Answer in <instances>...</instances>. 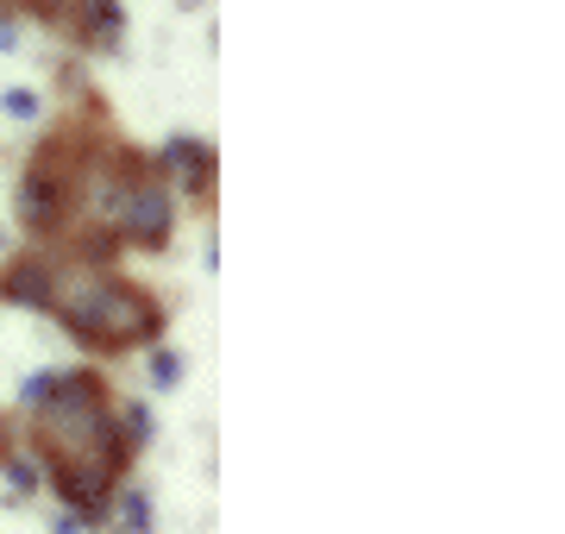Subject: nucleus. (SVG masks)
<instances>
[{
  "mask_svg": "<svg viewBox=\"0 0 565 534\" xmlns=\"http://www.w3.org/2000/svg\"><path fill=\"white\" fill-rule=\"evenodd\" d=\"M63 328L76 340H107V346H158L163 333V314L145 289L120 284V277H88L82 296L57 302Z\"/></svg>",
  "mask_w": 565,
  "mask_h": 534,
  "instance_id": "f257e3e1",
  "label": "nucleus"
},
{
  "mask_svg": "<svg viewBox=\"0 0 565 534\" xmlns=\"http://www.w3.org/2000/svg\"><path fill=\"white\" fill-rule=\"evenodd\" d=\"M57 377H63V371H32V377H25V391H20V403H25V409H44L51 391H57Z\"/></svg>",
  "mask_w": 565,
  "mask_h": 534,
  "instance_id": "9d476101",
  "label": "nucleus"
},
{
  "mask_svg": "<svg viewBox=\"0 0 565 534\" xmlns=\"http://www.w3.org/2000/svg\"><path fill=\"white\" fill-rule=\"evenodd\" d=\"M82 25H88L95 44H120V32H126L120 0H82Z\"/></svg>",
  "mask_w": 565,
  "mask_h": 534,
  "instance_id": "423d86ee",
  "label": "nucleus"
},
{
  "mask_svg": "<svg viewBox=\"0 0 565 534\" xmlns=\"http://www.w3.org/2000/svg\"><path fill=\"white\" fill-rule=\"evenodd\" d=\"M51 534H82V515H70V510H63L57 522H51Z\"/></svg>",
  "mask_w": 565,
  "mask_h": 534,
  "instance_id": "4468645a",
  "label": "nucleus"
},
{
  "mask_svg": "<svg viewBox=\"0 0 565 534\" xmlns=\"http://www.w3.org/2000/svg\"><path fill=\"white\" fill-rule=\"evenodd\" d=\"M163 164H177V170H182V183H189V189H207L214 151H207L202 139H170V145H163Z\"/></svg>",
  "mask_w": 565,
  "mask_h": 534,
  "instance_id": "39448f33",
  "label": "nucleus"
},
{
  "mask_svg": "<svg viewBox=\"0 0 565 534\" xmlns=\"http://www.w3.org/2000/svg\"><path fill=\"white\" fill-rule=\"evenodd\" d=\"M120 421H126V434H120L126 447H145V440H151V434H158V415L145 409V403H132V409H126Z\"/></svg>",
  "mask_w": 565,
  "mask_h": 534,
  "instance_id": "1a4fd4ad",
  "label": "nucleus"
},
{
  "mask_svg": "<svg viewBox=\"0 0 565 534\" xmlns=\"http://www.w3.org/2000/svg\"><path fill=\"white\" fill-rule=\"evenodd\" d=\"M0 296L25 309H57V277H44V265H13L0 277Z\"/></svg>",
  "mask_w": 565,
  "mask_h": 534,
  "instance_id": "7ed1b4c3",
  "label": "nucleus"
},
{
  "mask_svg": "<svg viewBox=\"0 0 565 534\" xmlns=\"http://www.w3.org/2000/svg\"><path fill=\"white\" fill-rule=\"evenodd\" d=\"M0 114H13V120H39V95H32V88H7V95H0Z\"/></svg>",
  "mask_w": 565,
  "mask_h": 534,
  "instance_id": "9b49d317",
  "label": "nucleus"
},
{
  "mask_svg": "<svg viewBox=\"0 0 565 534\" xmlns=\"http://www.w3.org/2000/svg\"><path fill=\"white\" fill-rule=\"evenodd\" d=\"M170 226H177V195H170L158 177H139V183L126 189V202H120V233L132 239V246H163Z\"/></svg>",
  "mask_w": 565,
  "mask_h": 534,
  "instance_id": "f03ea898",
  "label": "nucleus"
},
{
  "mask_svg": "<svg viewBox=\"0 0 565 534\" xmlns=\"http://www.w3.org/2000/svg\"><path fill=\"white\" fill-rule=\"evenodd\" d=\"M120 534H151V496L145 491L120 496Z\"/></svg>",
  "mask_w": 565,
  "mask_h": 534,
  "instance_id": "0eeeda50",
  "label": "nucleus"
},
{
  "mask_svg": "<svg viewBox=\"0 0 565 534\" xmlns=\"http://www.w3.org/2000/svg\"><path fill=\"white\" fill-rule=\"evenodd\" d=\"M0 51H20V20L13 13H0Z\"/></svg>",
  "mask_w": 565,
  "mask_h": 534,
  "instance_id": "ddd939ff",
  "label": "nucleus"
},
{
  "mask_svg": "<svg viewBox=\"0 0 565 534\" xmlns=\"http://www.w3.org/2000/svg\"><path fill=\"white\" fill-rule=\"evenodd\" d=\"M182 384V352L151 346V391H177Z\"/></svg>",
  "mask_w": 565,
  "mask_h": 534,
  "instance_id": "6e6552de",
  "label": "nucleus"
},
{
  "mask_svg": "<svg viewBox=\"0 0 565 534\" xmlns=\"http://www.w3.org/2000/svg\"><path fill=\"white\" fill-rule=\"evenodd\" d=\"M7 478H13V491H32V484H39L32 459H7Z\"/></svg>",
  "mask_w": 565,
  "mask_h": 534,
  "instance_id": "f8f14e48",
  "label": "nucleus"
},
{
  "mask_svg": "<svg viewBox=\"0 0 565 534\" xmlns=\"http://www.w3.org/2000/svg\"><path fill=\"white\" fill-rule=\"evenodd\" d=\"M20 214L32 226H57V214H63V183L57 177H51V170H32V177H25V189H20Z\"/></svg>",
  "mask_w": 565,
  "mask_h": 534,
  "instance_id": "20e7f679",
  "label": "nucleus"
}]
</instances>
